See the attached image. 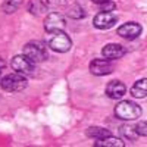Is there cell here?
<instances>
[{"instance_id": "obj_12", "label": "cell", "mask_w": 147, "mask_h": 147, "mask_svg": "<svg viewBox=\"0 0 147 147\" xmlns=\"http://www.w3.org/2000/svg\"><path fill=\"white\" fill-rule=\"evenodd\" d=\"M94 146L96 147H124L125 143L119 138H116V137H113V136H107L105 138L97 140L94 143Z\"/></svg>"}, {"instance_id": "obj_19", "label": "cell", "mask_w": 147, "mask_h": 147, "mask_svg": "<svg viewBox=\"0 0 147 147\" xmlns=\"http://www.w3.org/2000/svg\"><path fill=\"white\" fill-rule=\"evenodd\" d=\"M46 6L50 7V9H60V7H65L66 6V0H46Z\"/></svg>"}, {"instance_id": "obj_10", "label": "cell", "mask_w": 147, "mask_h": 147, "mask_svg": "<svg viewBox=\"0 0 147 147\" xmlns=\"http://www.w3.org/2000/svg\"><path fill=\"white\" fill-rule=\"evenodd\" d=\"M125 47L121 46V44H116V43H110V44H106L103 49H102V55L109 59V60H113V59H119L125 55Z\"/></svg>"}, {"instance_id": "obj_13", "label": "cell", "mask_w": 147, "mask_h": 147, "mask_svg": "<svg viewBox=\"0 0 147 147\" xmlns=\"http://www.w3.org/2000/svg\"><path fill=\"white\" fill-rule=\"evenodd\" d=\"M129 91H131V94H132L134 97H138V99H144L146 94H147V80L143 78V80L137 81V82L131 87Z\"/></svg>"}, {"instance_id": "obj_14", "label": "cell", "mask_w": 147, "mask_h": 147, "mask_svg": "<svg viewBox=\"0 0 147 147\" xmlns=\"http://www.w3.org/2000/svg\"><path fill=\"white\" fill-rule=\"evenodd\" d=\"M27 9L31 15H41L43 12L47 10V6H46L44 2H41V0H30Z\"/></svg>"}, {"instance_id": "obj_3", "label": "cell", "mask_w": 147, "mask_h": 147, "mask_svg": "<svg viewBox=\"0 0 147 147\" xmlns=\"http://www.w3.org/2000/svg\"><path fill=\"white\" fill-rule=\"evenodd\" d=\"M27 78L25 75L15 72V74H9V75L3 77L0 80V87L5 91H10V93H16V91H22L24 88H27Z\"/></svg>"}, {"instance_id": "obj_5", "label": "cell", "mask_w": 147, "mask_h": 147, "mask_svg": "<svg viewBox=\"0 0 147 147\" xmlns=\"http://www.w3.org/2000/svg\"><path fill=\"white\" fill-rule=\"evenodd\" d=\"M65 25H66L65 18L59 12H50L44 19V30L49 34L56 32V31H63Z\"/></svg>"}, {"instance_id": "obj_20", "label": "cell", "mask_w": 147, "mask_h": 147, "mask_svg": "<svg viewBox=\"0 0 147 147\" xmlns=\"http://www.w3.org/2000/svg\"><path fill=\"white\" fill-rule=\"evenodd\" d=\"M134 128H136V132L138 134V136H141V137H146V136H147V131H146V122H144V121L140 122V124H137Z\"/></svg>"}, {"instance_id": "obj_7", "label": "cell", "mask_w": 147, "mask_h": 147, "mask_svg": "<svg viewBox=\"0 0 147 147\" xmlns=\"http://www.w3.org/2000/svg\"><path fill=\"white\" fill-rule=\"evenodd\" d=\"M12 69L18 74H21V75H31L34 72V63L27 56L18 55L12 59Z\"/></svg>"}, {"instance_id": "obj_2", "label": "cell", "mask_w": 147, "mask_h": 147, "mask_svg": "<svg viewBox=\"0 0 147 147\" xmlns=\"http://www.w3.org/2000/svg\"><path fill=\"white\" fill-rule=\"evenodd\" d=\"M22 55L27 56L32 63H40L47 59V47L40 41H30L24 46Z\"/></svg>"}, {"instance_id": "obj_21", "label": "cell", "mask_w": 147, "mask_h": 147, "mask_svg": "<svg viewBox=\"0 0 147 147\" xmlns=\"http://www.w3.org/2000/svg\"><path fill=\"white\" fill-rule=\"evenodd\" d=\"M115 7H116V5L113 2H110V0H107V2L103 3V5H100V10L102 12H112Z\"/></svg>"}, {"instance_id": "obj_4", "label": "cell", "mask_w": 147, "mask_h": 147, "mask_svg": "<svg viewBox=\"0 0 147 147\" xmlns=\"http://www.w3.org/2000/svg\"><path fill=\"white\" fill-rule=\"evenodd\" d=\"M49 47H50L52 50H55V52L65 53L72 47V40L68 37L66 32L56 31V32H52L50 38H49Z\"/></svg>"}, {"instance_id": "obj_23", "label": "cell", "mask_w": 147, "mask_h": 147, "mask_svg": "<svg viewBox=\"0 0 147 147\" xmlns=\"http://www.w3.org/2000/svg\"><path fill=\"white\" fill-rule=\"evenodd\" d=\"M3 66H5V62L2 59H0V72H2V69H3Z\"/></svg>"}, {"instance_id": "obj_22", "label": "cell", "mask_w": 147, "mask_h": 147, "mask_svg": "<svg viewBox=\"0 0 147 147\" xmlns=\"http://www.w3.org/2000/svg\"><path fill=\"white\" fill-rule=\"evenodd\" d=\"M93 3H96V5H103V3H106L107 0H91Z\"/></svg>"}, {"instance_id": "obj_8", "label": "cell", "mask_w": 147, "mask_h": 147, "mask_svg": "<svg viewBox=\"0 0 147 147\" xmlns=\"http://www.w3.org/2000/svg\"><path fill=\"white\" fill-rule=\"evenodd\" d=\"M90 72L97 77L109 75L110 72H113V65L109 59H94L90 63Z\"/></svg>"}, {"instance_id": "obj_11", "label": "cell", "mask_w": 147, "mask_h": 147, "mask_svg": "<svg viewBox=\"0 0 147 147\" xmlns=\"http://www.w3.org/2000/svg\"><path fill=\"white\" fill-rule=\"evenodd\" d=\"M125 93H127V87L121 81H110L106 85V96L110 97V99L118 100L121 97H124Z\"/></svg>"}, {"instance_id": "obj_6", "label": "cell", "mask_w": 147, "mask_h": 147, "mask_svg": "<svg viewBox=\"0 0 147 147\" xmlns=\"http://www.w3.org/2000/svg\"><path fill=\"white\" fill-rule=\"evenodd\" d=\"M116 21L118 15L113 12H99L93 19V25L99 30H109L115 25Z\"/></svg>"}, {"instance_id": "obj_9", "label": "cell", "mask_w": 147, "mask_h": 147, "mask_svg": "<svg viewBox=\"0 0 147 147\" xmlns=\"http://www.w3.org/2000/svg\"><path fill=\"white\" fill-rule=\"evenodd\" d=\"M143 28L140 24L137 22H127L124 25H121L118 28V35H121L122 38H127V40H134L141 34Z\"/></svg>"}, {"instance_id": "obj_18", "label": "cell", "mask_w": 147, "mask_h": 147, "mask_svg": "<svg viewBox=\"0 0 147 147\" xmlns=\"http://www.w3.org/2000/svg\"><path fill=\"white\" fill-rule=\"evenodd\" d=\"M19 5H21V0H6L3 5V10L6 13H13L19 7Z\"/></svg>"}, {"instance_id": "obj_1", "label": "cell", "mask_w": 147, "mask_h": 147, "mask_svg": "<svg viewBox=\"0 0 147 147\" xmlns=\"http://www.w3.org/2000/svg\"><path fill=\"white\" fill-rule=\"evenodd\" d=\"M115 115L119 119H124V121H134L141 116V107L129 100H124V102H119L115 107Z\"/></svg>"}, {"instance_id": "obj_15", "label": "cell", "mask_w": 147, "mask_h": 147, "mask_svg": "<svg viewBox=\"0 0 147 147\" xmlns=\"http://www.w3.org/2000/svg\"><path fill=\"white\" fill-rule=\"evenodd\" d=\"M87 136L90 138H96V140H100V138H105L107 136H112L109 129L106 128H102V127H90L87 129Z\"/></svg>"}, {"instance_id": "obj_17", "label": "cell", "mask_w": 147, "mask_h": 147, "mask_svg": "<svg viewBox=\"0 0 147 147\" xmlns=\"http://www.w3.org/2000/svg\"><path fill=\"white\" fill-rule=\"evenodd\" d=\"M66 15H68L69 18H72V19H81V18L85 16V12H84V9H82L80 5H71V6L68 7Z\"/></svg>"}, {"instance_id": "obj_16", "label": "cell", "mask_w": 147, "mask_h": 147, "mask_svg": "<svg viewBox=\"0 0 147 147\" xmlns=\"http://www.w3.org/2000/svg\"><path fill=\"white\" fill-rule=\"evenodd\" d=\"M119 132H121V136L124 137L125 140H129V141H134V140L138 137V134L136 132V128L129 127V125H122L121 129H119Z\"/></svg>"}]
</instances>
